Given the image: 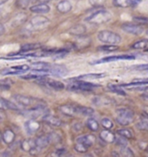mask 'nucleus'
Wrapping results in <instances>:
<instances>
[{"label": "nucleus", "instance_id": "49530a36", "mask_svg": "<svg viewBox=\"0 0 148 157\" xmlns=\"http://www.w3.org/2000/svg\"><path fill=\"white\" fill-rule=\"evenodd\" d=\"M134 67H136L135 70H138V71H148V63L147 64H139Z\"/></svg>", "mask_w": 148, "mask_h": 157}, {"label": "nucleus", "instance_id": "c85d7f7f", "mask_svg": "<svg viewBox=\"0 0 148 157\" xmlns=\"http://www.w3.org/2000/svg\"><path fill=\"white\" fill-rule=\"evenodd\" d=\"M133 49L135 50H143L148 48V39H141V40L137 41L131 46Z\"/></svg>", "mask_w": 148, "mask_h": 157}, {"label": "nucleus", "instance_id": "a18cd8bd", "mask_svg": "<svg viewBox=\"0 0 148 157\" xmlns=\"http://www.w3.org/2000/svg\"><path fill=\"white\" fill-rule=\"evenodd\" d=\"M134 20L140 24H148V18L146 17H134Z\"/></svg>", "mask_w": 148, "mask_h": 157}, {"label": "nucleus", "instance_id": "b1692460", "mask_svg": "<svg viewBox=\"0 0 148 157\" xmlns=\"http://www.w3.org/2000/svg\"><path fill=\"white\" fill-rule=\"evenodd\" d=\"M36 142V147H38L40 149H43V148H45L49 146V144L50 143V140H49V137L48 136H38L35 140Z\"/></svg>", "mask_w": 148, "mask_h": 157}, {"label": "nucleus", "instance_id": "f704fd0d", "mask_svg": "<svg viewBox=\"0 0 148 157\" xmlns=\"http://www.w3.org/2000/svg\"><path fill=\"white\" fill-rule=\"evenodd\" d=\"M88 147L87 145H85L84 143H82V142H76V145H75V149L76 150L78 153H85L87 152Z\"/></svg>", "mask_w": 148, "mask_h": 157}, {"label": "nucleus", "instance_id": "e433bc0d", "mask_svg": "<svg viewBox=\"0 0 148 157\" xmlns=\"http://www.w3.org/2000/svg\"><path fill=\"white\" fill-rule=\"evenodd\" d=\"M119 49V47L116 46L115 44H108V45H103L100 46L98 48L99 51H115Z\"/></svg>", "mask_w": 148, "mask_h": 157}, {"label": "nucleus", "instance_id": "f8f14e48", "mask_svg": "<svg viewBox=\"0 0 148 157\" xmlns=\"http://www.w3.org/2000/svg\"><path fill=\"white\" fill-rule=\"evenodd\" d=\"M13 99L19 105L24 107H30L33 104V101H34L31 97L23 96V95H15L13 96Z\"/></svg>", "mask_w": 148, "mask_h": 157}, {"label": "nucleus", "instance_id": "09e8293b", "mask_svg": "<svg viewBox=\"0 0 148 157\" xmlns=\"http://www.w3.org/2000/svg\"><path fill=\"white\" fill-rule=\"evenodd\" d=\"M65 153V149L64 148H59L55 151V154H53V155H56V156H61Z\"/></svg>", "mask_w": 148, "mask_h": 157}, {"label": "nucleus", "instance_id": "c03bdc74", "mask_svg": "<svg viewBox=\"0 0 148 157\" xmlns=\"http://www.w3.org/2000/svg\"><path fill=\"white\" fill-rule=\"evenodd\" d=\"M126 139H127V138H125V137H123L120 136V137H119L118 139L115 140L116 144L119 145V146H121V147H125V146H127L128 142H127V140H126Z\"/></svg>", "mask_w": 148, "mask_h": 157}, {"label": "nucleus", "instance_id": "393cba45", "mask_svg": "<svg viewBox=\"0 0 148 157\" xmlns=\"http://www.w3.org/2000/svg\"><path fill=\"white\" fill-rule=\"evenodd\" d=\"M136 127L139 130H148V115L143 114L139 118V121L137 122Z\"/></svg>", "mask_w": 148, "mask_h": 157}, {"label": "nucleus", "instance_id": "603ef678", "mask_svg": "<svg viewBox=\"0 0 148 157\" xmlns=\"http://www.w3.org/2000/svg\"><path fill=\"white\" fill-rule=\"evenodd\" d=\"M0 33H1V35H3L5 33V27L3 25H0Z\"/></svg>", "mask_w": 148, "mask_h": 157}, {"label": "nucleus", "instance_id": "ea45409f", "mask_svg": "<svg viewBox=\"0 0 148 157\" xmlns=\"http://www.w3.org/2000/svg\"><path fill=\"white\" fill-rule=\"evenodd\" d=\"M102 125L106 129H111L113 127V122L110 119H108V118H103L102 120Z\"/></svg>", "mask_w": 148, "mask_h": 157}, {"label": "nucleus", "instance_id": "c756f323", "mask_svg": "<svg viewBox=\"0 0 148 157\" xmlns=\"http://www.w3.org/2000/svg\"><path fill=\"white\" fill-rule=\"evenodd\" d=\"M113 4L116 7L128 8L132 6V0H113Z\"/></svg>", "mask_w": 148, "mask_h": 157}, {"label": "nucleus", "instance_id": "0eeeda50", "mask_svg": "<svg viewBox=\"0 0 148 157\" xmlns=\"http://www.w3.org/2000/svg\"><path fill=\"white\" fill-rule=\"evenodd\" d=\"M96 87H98L97 85L91 83V82L84 81H76L73 82L70 85H68V90H74V91H90Z\"/></svg>", "mask_w": 148, "mask_h": 157}, {"label": "nucleus", "instance_id": "3c124183", "mask_svg": "<svg viewBox=\"0 0 148 157\" xmlns=\"http://www.w3.org/2000/svg\"><path fill=\"white\" fill-rule=\"evenodd\" d=\"M142 0H132V6H136V5L139 4Z\"/></svg>", "mask_w": 148, "mask_h": 157}, {"label": "nucleus", "instance_id": "58836bf2", "mask_svg": "<svg viewBox=\"0 0 148 157\" xmlns=\"http://www.w3.org/2000/svg\"><path fill=\"white\" fill-rule=\"evenodd\" d=\"M120 155H122V156H133L134 155V154L132 151V149H130L127 146L121 147V149H120Z\"/></svg>", "mask_w": 148, "mask_h": 157}, {"label": "nucleus", "instance_id": "8fccbe9b", "mask_svg": "<svg viewBox=\"0 0 148 157\" xmlns=\"http://www.w3.org/2000/svg\"><path fill=\"white\" fill-rule=\"evenodd\" d=\"M1 89L3 90H10V85H8L7 83L5 84L4 82H1Z\"/></svg>", "mask_w": 148, "mask_h": 157}, {"label": "nucleus", "instance_id": "1a4fd4ad", "mask_svg": "<svg viewBox=\"0 0 148 157\" xmlns=\"http://www.w3.org/2000/svg\"><path fill=\"white\" fill-rule=\"evenodd\" d=\"M30 70V67L28 65H17L10 67L8 69H5L1 71L2 75H19L22 73H24Z\"/></svg>", "mask_w": 148, "mask_h": 157}, {"label": "nucleus", "instance_id": "6e6d98bb", "mask_svg": "<svg viewBox=\"0 0 148 157\" xmlns=\"http://www.w3.org/2000/svg\"><path fill=\"white\" fill-rule=\"evenodd\" d=\"M145 112H146V114H147L148 115V107H146V108H145Z\"/></svg>", "mask_w": 148, "mask_h": 157}, {"label": "nucleus", "instance_id": "ddd939ff", "mask_svg": "<svg viewBox=\"0 0 148 157\" xmlns=\"http://www.w3.org/2000/svg\"><path fill=\"white\" fill-rule=\"evenodd\" d=\"M24 128H25L26 132L29 135H34L40 128V124L36 122L34 119H31V120H29L25 122Z\"/></svg>", "mask_w": 148, "mask_h": 157}, {"label": "nucleus", "instance_id": "39448f33", "mask_svg": "<svg viewBox=\"0 0 148 157\" xmlns=\"http://www.w3.org/2000/svg\"><path fill=\"white\" fill-rule=\"evenodd\" d=\"M50 23V19L44 17V16H36L34 17H32L27 26V30L28 31H34V30H39L42 27H45V26Z\"/></svg>", "mask_w": 148, "mask_h": 157}, {"label": "nucleus", "instance_id": "5701e85b", "mask_svg": "<svg viewBox=\"0 0 148 157\" xmlns=\"http://www.w3.org/2000/svg\"><path fill=\"white\" fill-rule=\"evenodd\" d=\"M105 73H89V74H84L82 76H78L77 79H82V80H95L100 79L102 77H105Z\"/></svg>", "mask_w": 148, "mask_h": 157}, {"label": "nucleus", "instance_id": "a211bd4d", "mask_svg": "<svg viewBox=\"0 0 148 157\" xmlns=\"http://www.w3.org/2000/svg\"><path fill=\"white\" fill-rule=\"evenodd\" d=\"M95 141H96V138L93 135H84L82 136H79L76 139V142L84 143L85 145H87V147H89L95 142Z\"/></svg>", "mask_w": 148, "mask_h": 157}, {"label": "nucleus", "instance_id": "4c0bfd02", "mask_svg": "<svg viewBox=\"0 0 148 157\" xmlns=\"http://www.w3.org/2000/svg\"><path fill=\"white\" fill-rule=\"evenodd\" d=\"M84 42H91V39H89L87 36H82V37H79L77 38L76 42V45L80 46V47H85L87 46V44H84Z\"/></svg>", "mask_w": 148, "mask_h": 157}, {"label": "nucleus", "instance_id": "9b49d317", "mask_svg": "<svg viewBox=\"0 0 148 157\" xmlns=\"http://www.w3.org/2000/svg\"><path fill=\"white\" fill-rule=\"evenodd\" d=\"M59 110L62 115L66 117H72L78 114L77 111V107H75L71 104H63L59 107Z\"/></svg>", "mask_w": 148, "mask_h": 157}, {"label": "nucleus", "instance_id": "5fc2aeb1", "mask_svg": "<svg viewBox=\"0 0 148 157\" xmlns=\"http://www.w3.org/2000/svg\"><path fill=\"white\" fill-rule=\"evenodd\" d=\"M8 0H0V5H4L5 3H6Z\"/></svg>", "mask_w": 148, "mask_h": 157}, {"label": "nucleus", "instance_id": "2eb2a0df", "mask_svg": "<svg viewBox=\"0 0 148 157\" xmlns=\"http://www.w3.org/2000/svg\"><path fill=\"white\" fill-rule=\"evenodd\" d=\"M30 10L33 13H37V14H45L48 13L50 10V7L47 4H38V5H33L30 8Z\"/></svg>", "mask_w": 148, "mask_h": 157}, {"label": "nucleus", "instance_id": "de8ad7c7", "mask_svg": "<svg viewBox=\"0 0 148 157\" xmlns=\"http://www.w3.org/2000/svg\"><path fill=\"white\" fill-rule=\"evenodd\" d=\"M89 2L94 6H101L103 4V0H90Z\"/></svg>", "mask_w": 148, "mask_h": 157}, {"label": "nucleus", "instance_id": "f03ea898", "mask_svg": "<svg viewBox=\"0 0 148 157\" xmlns=\"http://www.w3.org/2000/svg\"><path fill=\"white\" fill-rule=\"evenodd\" d=\"M34 72L36 73H43V74H50L52 76L62 77L68 75V71L67 70L65 66L61 64H56V65H50L49 68L45 69H34Z\"/></svg>", "mask_w": 148, "mask_h": 157}, {"label": "nucleus", "instance_id": "6ab92c4d", "mask_svg": "<svg viewBox=\"0 0 148 157\" xmlns=\"http://www.w3.org/2000/svg\"><path fill=\"white\" fill-rule=\"evenodd\" d=\"M100 138L102 139L103 142H107V143H113V142H115V140H116L114 135L113 134L112 132H110L107 129L102 130L100 133Z\"/></svg>", "mask_w": 148, "mask_h": 157}, {"label": "nucleus", "instance_id": "a878e982", "mask_svg": "<svg viewBox=\"0 0 148 157\" xmlns=\"http://www.w3.org/2000/svg\"><path fill=\"white\" fill-rule=\"evenodd\" d=\"M87 31L86 27L82 25H77L72 27L71 29L69 30V34L74 36H82Z\"/></svg>", "mask_w": 148, "mask_h": 157}, {"label": "nucleus", "instance_id": "4be33fe9", "mask_svg": "<svg viewBox=\"0 0 148 157\" xmlns=\"http://www.w3.org/2000/svg\"><path fill=\"white\" fill-rule=\"evenodd\" d=\"M1 109H10V110H19V107L12 101H8L5 98H1Z\"/></svg>", "mask_w": 148, "mask_h": 157}, {"label": "nucleus", "instance_id": "20e7f679", "mask_svg": "<svg viewBox=\"0 0 148 157\" xmlns=\"http://www.w3.org/2000/svg\"><path fill=\"white\" fill-rule=\"evenodd\" d=\"M134 119V113L128 109H120L118 110L116 122L121 126H128Z\"/></svg>", "mask_w": 148, "mask_h": 157}, {"label": "nucleus", "instance_id": "7ed1b4c3", "mask_svg": "<svg viewBox=\"0 0 148 157\" xmlns=\"http://www.w3.org/2000/svg\"><path fill=\"white\" fill-rule=\"evenodd\" d=\"M98 39L102 43H104V44H115V45L120 44L122 40L121 36L119 34L110 31H100L99 34H98Z\"/></svg>", "mask_w": 148, "mask_h": 157}, {"label": "nucleus", "instance_id": "7c9ffc66", "mask_svg": "<svg viewBox=\"0 0 148 157\" xmlns=\"http://www.w3.org/2000/svg\"><path fill=\"white\" fill-rule=\"evenodd\" d=\"M77 111L78 114H81L83 116H92L94 114V109L88 107H77Z\"/></svg>", "mask_w": 148, "mask_h": 157}, {"label": "nucleus", "instance_id": "4d7b16f0", "mask_svg": "<svg viewBox=\"0 0 148 157\" xmlns=\"http://www.w3.org/2000/svg\"><path fill=\"white\" fill-rule=\"evenodd\" d=\"M146 35L148 36V31H147V32H146Z\"/></svg>", "mask_w": 148, "mask_h": 157}, {"label": "nucleus", "instance_id": "864d4df0", "mask_svg": "<svg viewBox=\"0 0 148 157\" xmlns=\"http://www.w3.org/2000/svg\"><path fill=\"white\" fill-rule=\"evenodd\" d=\"M39 3H42V4H47L49 2H50L51 0H37Z\"/></svg>", "mask_w": 148, "mask_h": 157}, {"label": "nucleus", "instance_id": "423d86ee", "mask_svg": "<svg viewBox=\"0 0 148 157\" xmlns=\"http://www.w3.org/2000/svg\"><path fill=\"white\" fill-rule=\"evenodd\" d=\"M49 112L50 111L43 106H36L33 109H26L24 111L21 112V115L30 119H36L38 117L46 116Z\"/></svg>", "mask_w": 148, "mask_h": 157}, {"label": "nucleus", "instance_id": "aec40b11", "mask_svg": "<svg viewBox=\"0 0 148 157\" xmlns=\"http://www.w3.org/2000/svg\"><path fill=\"white\" fill-rule=\"evenodd\" d=\"M36 142L31 140V139H26L24 140L23 142H21L20 147L22 148V150H24V152H31V149L36 147Z\"/></svg>", "mask_w": 148, "mask_h": 157}, {"label": "nucleus", "instance_id": "f257e3e1", "mask_svg": "<svg viewBox=\"0 0 148 157\" xmlns=\"http://www.w3.org/2000/svg\"><path fill=\"white\" fill-rule=\"evenodd\" d=\"M111 17L112 15L109 13V11L106 10H98L88 16L86 18V21L93 25H103L109 22Z\"/></svg>", "mask_w": 148, "mask_h": 157}, {"label": "nucleus", "instance_id": "37998d69", "mask_svg": "<svg viewBox=\"0 0 148 157\" xmlns=\"http://www.w3.org/2000/svg\"><path fill=\"white\" fill-rule=\"evenodd\" d=\"M44 76H45V75H34V74H28V75H25V76H22V78L31 80V79H43Z\"/></svg>", "mask_w": 148, "mask_h": 157}, {"label": "nucleus", "instance_id": "dca6fc26", "mask_svg": "<svg viewBox=\"0 0 148 157\" xmlns=\"http://www.w3.org/2000/svg\"><path fill=\"white\" fill-rule=\"evenodd\" d=\"M56 9L61 13H68L72 10L71 3L68 0H61L57 4Z\"/></svg>", "mask_w": 148, "mask_h": 157}, {"label": "nucleus", "instance_id": "4468645a", "mask_svg": "<svg viewBox=\"0 0 148 157\" xmlns=\"http://www.w3.org/2000/svg\"><path fill=\"white\" fill-rule=\"evenodd\" d=\"M42 83L43 84H45L46 86H48L49 88H51L52 90H61L64 89L65 85L59 81H56V80H51V79H49V80H42Z\"/></svg>", "mask_w": 148, "mask_h": 157}, {"label": "nucleus", "instance_id": "6e6552de", "mask_svg": "<svg viewBox=\"0 0 148 157\" xmlns=\"http://www.w3.org/2000/svg\"><path fill=\"white\" fill-rule=\"evenodd\" d=\"M135 57L133 55H120V56H107L102 58L100 60L91 63L92 64H101V63H110V62L120 61V60H133Z\"/></svg>", "mask_w": 148, "mask_h": 157}, {"label": "nucleus", "instance_id": "72a5a7b5", "mask_svg": "<svg viewBox=\"0 0 148 157\" xmlns=\"http://www.w3.org/2000/svg\"><path fill=\"white\" fill-rule=\"evenodd\" d=\"M117 134L119 136H121L125 137L127 139H130L133 137V134L132 132L130 131L129 129H127V128H121V129H118Z\"/></svg>", "mask_w": 148, "mask_h": 157}, {"label": "nucleus", "instance_id": "cd10ccee", "mask_svg": "<svg viewBox=\"0 0 148 157\" xmlns=\"http://www.w3.org/2000/svg\"><path fill=\"white\" fill-rule=\"evenodd\" d=\"M42 45L40 44H27L21 47L20 51L22 53L24 52H27V51H34V50H37L39 48H41Z\"/></svg>", "mask_w": 148, "mask_h": 157}, {"label": "nucleus", "instance_id": "13d9d810", "mask_svg": "<svg viewBox=\"0 0 148 157\" xmlns=\"http://www.w3.org/2000/svg\"><path fill=\"white\" fill-rule=\"evenodd\" d=\"M146 152H147V153H148V148H147V150H146Z\"/></svg>", "mask_w": 148, "mask_h": 157}, {"label": "nucleus", "instance_id": "473e14b6", "mask_svg": "<svg viewBox=\"0 0 148 157\" xmlns=\"http://www.w3.org/2000/svg\"><path fill=\"white\" fill-rule=\"evenodd\" d=\"M48 137H49V140H50V143H57V142L61 141V136L58 133H56V132L49 134Z\"/></svg>", "mask_w": 148, "mask_h": 157}, {"label": "nucleus", "instance_id": "2f4dec72", "mask_svg": "<svg viewBox=\"0 0 148 157\" xmlns=\"http://www.w3.org/2000/svg\"><path fill=\"white\" fill-rule=\"evenodd\" d=\"M87 128H88L90 130H92V131H97L98 129H99V123H98L97 121H96L95 119H94V118H89V119H87Z\"/></svg>", "mask_w": 148, "mask_h": 157}, {"label": "nucleus", "instance_id": "bb28decb", "mask_svg": "<svg viewBox=\"0 0 148 157\" xmlns=\"http://www.w3.org/2000/svg\"><path fill=\"white\" fill-rule=\"evenodd\" d=\"M26 20H27V15H26L25 13H19V14H17L13 18L12 23H11V25L19 26L21 25H23Z\"/></svg>", "mask_w": 148, "mask_h": 157}, {"label": "nucleus", "instance_id": "79ce46f5", "mask_svg": "<svg viewBox=\"0 0 148 157\" xmlns=\"http://www.w3.org/2000/svg\"><path fill=\"white\" fill-rule=\"evenodd\" d=\"M32 66L35 69H45V68H49L50 64L48 63H45V62H37V63H32Z\"/></svg>", "mask_w": 148, "mask_h": 157}, {"label": "nucleus", "instance_id": "412c9836", "mask_svg": "<svg viewBox=\"0 0 148 157\" xmlns=\"http://www.w3.org/2000/svg\"><path fill=\"white\" fill-rule=\"evenodd\" d=\"M43 120L51 126L54 127H60L62 125V122L59 118H57L56 117H53V116H50V115H46L43 117Z\"/></svg>", "mask_w": 148, "mask_h": 157}, {"label": "nucleus", "instance_id": "a19ab883", "mask_svg": "<svg viewBox=\"0 0 148 157\" xmlns=\"http://www.w3.org/2000/svg\"><path fill=\"white\" fill-rule=\"evenodd\" d=\"M31 3V0H17L16 4L21 9H26Z\"/></svg>", "mask_w": 148, "mask_h": 157}, {"label": "nucleus", "instance_id": "9d476101", "mask_svg": "<svg viewBox=\"0 0 148 157\" xmlns=\"http://www.w3.org/2000/svg\"><path fill=\"white\" fill-rule=\"evenodd\" d=\"M121 29L125 32L132 35H140L144 31V28L142 26L132 24H125L121 26Z\"/></svg>", "mask_w": 148, "mask_h": 157}, {"label": "nucleus", "instance_id": "c9c22d12", "mask_svg": "<svg viewBox=\"0 0 148 157\" xmlns=\"http://www.w3.org/2000/svg\"><path fill=\"white\" fill-rule=\"evenodd\" d=\"M108 88H109V90H110L111 91L113 92V93H115V94L121 95V96H126V92L124 91L122 89H120L119 86L113 85V84H109V85H108Z\"/></svg>", "mask_w": 148, "mask_h": 157}, {"label": "nucleus", "instance_id": "f3484780", "mask_svg": "<svg viewBox=\"0 0 148 157\" xmlns=\"http://www.w3.org/2000/svg\"><path fill=\"white\" fill-rule=\"evenodd\" d=\"M16 135L11 129H5L2 133V140L6 144H11L15 141Z\"/></svg>", "mask_w": 148, "mask_h": 157}]
</instances>
